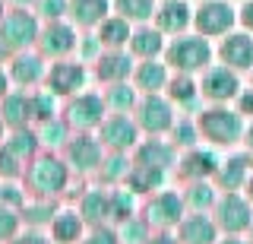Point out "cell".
<instances>
[{
  "mask_svg": "<svg viewBox=\"0 0 253 244\" xmlns=\"http://www.w3.org/2000/svg\"><path fill=\"white\" fill-rule=\"evenodd\" d=\"M130 235V238H142V228L139 225H130V228H124V238Z\"/></svg>",
  "mask_w": 253,
  "mask_h": 244,
  "instance_id": "74e56055",
  "label": "cell"
},
{
  "mask_svg": "<svg viewBox=\"0 0 253 244\" xmlns=\"http://www.w3.org/2000/svg\"><path fill=\"white\" fill-rule=\"evenodd\" d=\"M92 244H111V235H95Z\"/></svg>",
  "mask_w": 253,
  "mask_h": 244,
  "instance_id": "60d3db41",
  "label": "cell"
},
{
  "mask_svg": "<svg viewBox=\"0 0 253 244\" xmlns=\"http://www.w3.org/2000/svg\"><path fill=\"white\" fill-rule=\"evenodd\" d=\"M70 155H73V162L79 168H92V165H98V146L92 143V140H76L73 149H70Z\"/></svg>",
  "mask_w": 253,
  "mask_h": 244,
  "instance_id": "9a60e30c",
  "label": "cell"
},
{
  "mask_svg": "<svg viewBox=\"0 0 253 244\" xmlns=\"http://www.w3.org/2000/svg\"><path fill=\"white\" fill-rule=\"evenodd\" d=\"M221 57L234 67H250L253 64V42L247 35H231L221 45Z\"/></svg>",
  "mask_w": 253,
  "mask_h": 244,
  "instance_id": "277c9868",
  "label": "cell"
},
{
  "mask_svg": "<svg viewBox=\"0 0 253 244\" xmlns=\"http://www.w3.org/2000/svg\"><path fill=\"white\" fill-rule=\"evenodd\" d=\"M13 228H16V219H13L6 209H0V235H10Z\"/></svg>",
  "mask_w": 253,
  "mask_h": 244,
  "instance_id": "836d02e7",
  "label": "cell"
},
{
  "mask_svg": "<svg viewBox=\"0 0 253 244\" xmlns=\"http://www.w3.org/2000/svg\"><path fill=\"white\" fill-rule=\"evenodd\" d=\"M241 178H244V162L241 159L228 162V168L221 171V181H225L228 187H237V184H241Z\"/></svg>",
  "mask_w": 253,
  "mask_h": 244,
  "instance_id": "f1b7e54d",
  "label": "cell"
},
{
  "mask_svg": "<svg viewBox=\"0 0 253 244\" xmlns=\"http://www.w3.org/2000/svg\"><path fill=\"white\" fill-rule=\"evenodd\" d=\"M250 146H253V130H250Z\"/></svg>",
  "mask_w": 253,
  "mask_h": 244,
  "instance_id": "f6af8a7d",
  "label": "cell"
},
{
  "mask_svg": "<svg viewBox=\"0 0 253 244\" xmlns=\"http://www.w3.org/2000/svg\"><path fill=\"white\" fill-rule=\"evenodd\" d=\"M184 241H190V244H212L215 241V228H212V222L206 216H196V219H190V222L184 225Z\"/></svg>",
  "mask_w": 253,
  "mask_h": 244,
  "instance_id": "7c38bea8",
  "label": "cell"
},
{
  "mask_svg": "<svg viewBox=\"0 0 253 244\" xmlns=\"http://www.w3.org/2000/svg\"><path fill=\"white\" fill-rule=\"evenodd\" d=\"M190 196H193L196 206H206V203L212 200V191H209V187H193V194H190Z\"/></svg>",
  "mask_w": 253,
  "mask_h": 244,
  "instance_id": "d6a6232c",
  "label": "cell"
},
{
  "mask_svg": "<svg viewBox=\"0 0 253 244\" xmlns=\"http://www.w3.org/2000/svg\"><path fill=\"white\" fill-rule=\"evenodd\" d=\"M241 108H244V111H253V96H244L241 98Z\"/></svg>",
  "mask_w": 253,
  "mask_h": 244,
  "instance_id": "f35d334b",
  "label": "cell"
},
{
  "mask_svg": "<svg viewBox=\"0 0 253 244\" xmlns=\"http://www.w3.org/2000/svg\"><path fill=\"white\" fill-rule=\"evenodd\" d=\"M117 6L133 19H146L152 13V0H117Z\"/></svg>",
  "mask_w": 253,
  "mask_h": 244,
  "instance_id": "ffe728a7",
  "label": "cell"
},
{
  "mask_svg": "<svg viewBox=\"0 0 253 244\" xmlns=\"http://www.w3.org/2000/svg\"><path fill=\"white\" fill-rule=\"evenodd\" d=\"M149 162H155L158 168H162V165H168V162H171V152H168L165 146L152 143V146H146V149H142V165H149Z\"/></svg>",
  "mask_w": 253,
  "mask_h": 244,
  "instance_id": "d4e9b609",
  "label": "cell"
},
{
  "mask_svg": "<svg viewBox=\"0 0 253 244\" xmlns=\"http://www.w3.org/2000/svg\"><path fill=\"white\" fill-rule=\"evenodd\" d=\"M244 22L253 26V3H247V10H244Z\"/></svg>",
  "mask_w": 253,
  "mask_h": 244,
  "instance_id": "ab89813d",
  "label": "cell"
},
{
  "mask_svg": "<svg viewBox=\"0 0 253 244\" xmlns=\"http://www.w3.org/2000/svg\"><path fill=\"white\" fill-rule=\"evenodd\" d=\"M168 57H171L174 67L193 70V67H203L206 60H209V45L200 42V38H184V42H177V45L168 51Z\"/></svg>",
  "mask_w": 253,
  "mask_h": 244,
  "instance_id": "6da1fadb",
  "label": "cell"
},
{
  "mask_svg": "<svg viewBox=\"0 0 253 244\" xmlns=\"http://www.w3.org/2000/svg\"><path fill=\"white\" fill-rule=\"evenodd\" d=\"M152 244H177V241H171V238H158V241H152Z\"/></svg>",
  "mask_w": 253,
  "mask_h": 244,
  "instance_id": "7bdbcfd3",
  "label": "cell"
},
{
  "mask_svg": "<svg viewBox=\"0 0 253 244\" xmlns=\"http://www.w3.org/2000/svg\"><path fill=\"white\" fill-rule=\"evenodd\" d=\"M139 83L146 86V89H155V86L165 83V70L158 67V64H146V67L139 70Z\"/></svg>",
  "mask_w": 253,
  "mask_h": 244,
  "instance_id": "cb8c5ba5",
  "label": "cell"
},
{
  "mask_svg": "<svg viewBox=\"0 0 253 244\" xmlns=\"http://www.w3.org/2000/svg\"><path fill=\"white\" fill-rule=\"evenodd\" d=\"M228 244H244V241H228Z\"/></svg>",
  "mask_w": 253,
  "mask_h": 244,
  "instance_id": "bcb514c9",
  "label": "cell"
},
{
  "mask_svg": "<svg viewBox=\"0 0 253 244\" xmlns=\"http://www.w3.org/2000/svg\"><path fill=\"white\" fill-rule=\"evenodd\" d=\"M133 48L149 57V54H155L158 48H162V38H158V32H139L136 38H133Z\"/></svg>",
  "mask_w": 253,
  "mask_h": 244,
  "instance_id": "44dd1931",
  "label": "cell"
},
{
  "mask_svg": "<svg viewBox=\"0 0 253 244\" xmlns=\"http://www.w3.org/2000/svg\"><path fill=\"white\" fill-rule=\"evenodd\" d=\"M101 38L111 45H121L124 38H126V22L121 19H114V22H105V29H101Z\"/></svg>",
  "mask_w": 253,
  "mask_h": 244,
  "instance_id": "484cf974",
  "label": "cell"
},
{
  "mask_svg": "<svg viewBox=\"0 0 253 244\" xmlns=\"http://www.w3.org/2000/svg\"><path fill=\"white\" fill-rule=\"evenodd\" d=\"M177 137H180V143H190V140H193V130H190V127H177Z\"/></svg>",
  "mask_w": 253,
  "mask_h": 244,
  "instance_id": "8d00e7d4",
  "label": "cell"
},
{
  "mask_svg": "<svg viewBox=\"0 0 253 244\" xmlns=\"http://www.w3.org/2000/svg\"><path fill=\"white\" fill-rule=\"evenodd\" d=\"M126 70H130V60L121 57V54H111V57L101 60V67H98V73H101V80H117V76H124Z\"/></svg>",
  "mask_w": 253,
  "mask_h": 244,
  "instance_id": "d6986e66",
  "label": "cell"
},
{
  "mask_svg": "<svg viewBox=\"0 0 253 244\" xmlns=\"http://www.w3.org/2000/svg\"><path fill=\"white\" fill-rule=\"evenodd\" d=\"M250 194H253V191H250Z\"/></svg>",
  "mask_w": 253,
  "mask_h": 244,
  "instance_id": "7dc6e473",
  "label": "cell"
},
{
  "mask_svg": "<svg viewBox=\"0 0 253 244\" xmlns=\"http://www.w3.org/2000/svg\"><path fill=\"white\" fill-rule=\"evenodd\" d=\"M221 225L228 228V232H241V228L250 225V209L244 200H237V196H228L225 203H221Z\"/></svg>",
  "mask_w": 253,
  "mask_h": 244,
  "instance_id": "8992f818",
  "label": "cell"
},
{
  "mask_svg": "<svg viewBox=\"0 0 253 244\" xmlns=\"http://www.w3.org/2000/svg\"><path fill=\"white\" fill-rule=\"evenodd\" d=\"M54 235H57L60 241H73L76 235H79V222H76V216H63L54 222Z\"/></svg>",
  "mask_w": 253,
  "mask_h": 244,
  "instance_id": "7402d4cb",
  "label": "cell"
},
{
  "mask_svg": "<svg viewBox=\"0 0 253 244\" xmlns=\"http://www.w3.org/2000/svg\"><path fill=\"white\" fill-rule=\"evenodd\" d=\"M158 19H162V29H171V32H177V29H184L187 26V6L184 3H168V6H165V10H162V16H158Z\"/></svg>",
  "mask_w": 253,
  "mask_h": 244,
  "instance_id": "e0dca14e",
  "label": "cell"
},
{
  "mask_svg": "<svg viewBox=\"0 0 253 244\" xmlns=\"http://www.w3.org/2000/svg\"><path fill=\"white\" fill-rule=\"evenodd\" d=\"M206 96H212V98H228V96H234V89H237V80L228 70H212L209 76H206Z\"/></svg>",
  "mask_w": 253,
  "mask_h": 244,
  "instance_id": "ba28073f",
  "label": "cell"
},
{
  "mask_svg": "<svg viewBox=\"0 0 253 244\" xmlns=\"http://www.w3.org/2000/svg\"><path fill=\"white\" fill-rule=\"evenodd\" d=\"M130 101H133L130 92H124V89H117V92H114V105H121V108H124V105H130Z\"/></svg>",
  "mask_w": 253,
  "mask_h": 244,
  "instance_id": "d590c367",
  "label": "cell"
},
{
  "mask_svg": "<svg viewBox=\"0 0 253 244\" xmlns=\"http://www.w3.org/2000/svg\"><path fill=\"white\" fill-rule=\"evenodd\" d=\"M83 209H85V216H89V219H101L108 212V200L101 194H92V196H85V206Z\"/></svg>",
  "mask_w": 253,
  "mask_h": 244,
  "instance_id": "4316f807",
  "label": "cell"
},
{
  "mask_svg": "<svg viewBox=\"0 0 253 244\" xmlns=\"http://www.w3.org/2000/svg\"><path fill=\"white\" fill-rule=\"evenodd\" d=\"M177 216H180V200L174 194H165V196H158V200L152 203V209H149V219L158 225H168V222H177Z\"/></svg>",
  "mask_w": 253,
  "mask_h": 244,
  "instance_id": "9c48e42d",
  "label": "cell"
},
{
  "mask_svg": "<svg viewBox=\"0 0 253 244\" xmlns=\"http://www.w3.org/2000/svg\"><path fill=\"white\" fill-rule=\"evenodd\" d=\"M231 10H228L225 3H206L200 10V16H196V26L203 29V32H225L228 26H231Z\"/></svg>",
  "mask_w": 253,
  "mask_h": 244,
  "instance_id": "3957f363",
  "label": "cell"
},
{
  "mask_svg": "<svg viewBox=\"0 0 253 244\" xmlns=\"http://www.w3.org/2000/svg\"><path fill=\"white\" fill-rule=\"evenodd\" d=\"M70 121L79 124V127H92V124L101 121V101L95 96H85L73 101V108H70Z\"/></svg>",
  "mask_w": 253,
  "mask_h": 244,
  "instance_id": "52a82bcc",
  "label": "cell"
},
{
  "mask_svg": "<svg viewBox=\"0 0 253 244\" xmlns=\"http://www.w3.org/2000/svg\"><path fill=\"white\" fill-rule=\"evenodd\" d=\"M203 133L215 143H234V137L241 133V121L228 111H209L203 117Z\"/></svg>",
  "mask_w": 253,
  "mask_h": 244,
  "instance_id": "7a4b0ae2",
  "label": "cell"
},
{
  "mask_svg": "<svg viewBox=\"0 0 253 244\" xmlns=\"http://www.w3.org/2000/svg\"><path fill=\"white\" fill-rule=\"evenodd\" d=\"M79 83H83V70L73 67V64H57L51 70V86L57 92H70V89H76Z\"/></svg>",
  "mask_w": 253,
  "mask_h": 244,
  "instance_id": "8fae6325",
  "label": "cell"
},
{
  "mask_svg": "<svg viewBox=\"0 0 253 244\" xmlns=\"http://www.w3.org/2000/svg\"><path fill=\"white\" fill-rule=\"evenodd\" d=\"M142 124H146L149 130H165L171 124V111H168V105L165 101H158V98H149L146 105H142Z\"/></svg>",
  "mask_w": 253,
  "mask_h": 244,
  "instance_id": "30bf717a",
  "label": "cell"
},
{
  "mask_svg": "<svg viewBox=\"0 0 253 244\" xmlns=\"http://www.w3.org/2000/svg\"><path fill=\"white\" fill-rule=\"evenodd\" d=\"M0 92H3V73H0Z\"/></svg>",
  "mask_w": 253,
  "mask_h": 244,
  "instance_id": "ee69618b",
  "label": "cell"
},
{
  "mask_svg": "<svg viewBox=\"0 0 253 244\" xmlns=\"http://www.w3.org/2000/svg\"><path fill=\"white\" fill-rule=\"evenodd\" d=\"M215 165H212V155L209 152H193L187 159V175H206V171H212Z\"/></svg>",
  "mask_w": 253,
  "mask_h": 244,
  "instance_id": "603a6c76",
  "label": "cell"
},
{
  "mask_svg": "<svg viewBox=\"0 0 253 244\" xmlns=\"http://www.w3.org/2000/svg\"><path fill=\"white\" fill-rule=\"evenodd\" d=\"M44 48L51 51V54L70 51V48H73V32H70V29H63V26H54L51 32H47V38H44Z\"/></svg>",
  "mask_w": 253,
  "mask_h": 244,
  "instance_id": "ac0fdd59",
  "label": "cell"
},
{
  "mask_svg": "<svg viewBox=\"0 0 253 244\" xmlns=\"http://www.w3.org/2000/svg\"><path fill=\"white\" fill-rule=\"evenodd\" d=\"M60 10H63V0H44V13L47 16H57Z\"/></svg>",
  "mask_w": 253,
  "mask_h": 244,
  "instance_id": "e575fe53",
  "label": "cell"
},
{
  "mask_svg": "<svg viewBox=\"0 0 253 244\" xmlns=\"http://www.w3.org/2000/svg\"><path fill=\"white\" fill-rule=\"evenodd\" d=\"M63 181H67V171L54 159H44V162L35 165V187L38 191H60Z\"/></svg>",
  "mask_w": 253,
  "mask_h": 244,
  "instance_id": "5b68a950",
  "label": "cell"
},
{
  "mask_svg": "<svg viewBox=\"0 0 253 244\" xmlns=\"http://www.w3.org/2000/svg\"><path fill=\"white\" fill-rule=\"evenodd\" d=\"M73 10H76V19L89 26V22L101 19V13L108 10V3L105 0H73Z\"/></svg>",
  "mask_w": 253,
  "mask_h": 244,
  "instance_id": "2e32d148",
  "label": "cell"
},
{
  "mask_svg": "<svg viewBox=\"0 0 253 244\" xmlns=\"http://www.w3.org/2000/svg\"><path fill=\"white\" fill-rule=\"evenodd\" d=\"M6 38H10V42H32V38H35V22H32L26 13L13 16L6 22Z\"/></svg>",
  "mask_w": 253,
  "mask_h": 244,
  "instance_id": "5bb4252c",
  "label": "cell"
},
{
  "mask_svg": "<svg viewBox=\"0 0 253 244\" xmlns=\"http://www.w3.org/2000/svg\"><path fill=\"white\" fill-rule=\"evenodd\" d=\"M171 92H174L177 98H190V96H193V83H190V80H177Z\"/></svg>",
  "mask_w": 253,
  "mask_h": 244,
  "instance_id": "1f68e13d",
  "label": "cell"
},
{
  "mask_svg": "<svg viewBox=\"0 0 253 244\" xmlns=\"http://www.w3.org/2000/svg\"><path fill=\"white\" fill-rule=\"evenodd\" d=\"M19 244H44V241H42V238H22Z\"/></svg>",
  "mask_w": 253,
  "mask_h": 244,
  "instance_id": "b9f144b4",
  "label": "cell"
},
{
  "mask_svg": "<svg viewBox=\"0 0 253 244\" xmlns=\"http://www.w3.org/2000/svg\"><path fill=\"white\" fill-rule=\"evenodd\" d=\"M38 73H42V67H38V60H32V57L16 64V80H19V83H32Z\"/></svg>",
  "mask_w": 253,
  "mask_h": 244,
  "instance_id": "83f0119b",
  "label": "cell"
},
{
  "mask_svg": "<svg viewBox=\"0 0 253 244\" xmlns=\"http://www.w3.org/2000/svg\"><path fill=\"white\" fill-rule=\"evenodd\" d=\"M105 140H108L111 146H130L133 140H136V130H133L124 117H117V121L105 124Z\"/></svg>",
  "mask_w": 253,
  "mask_h": 244,
  "instance_id": "4fadbf2b",
  "label": "cell"
},
{
  "mask_svg": "<svg viewBox=\"0 0 253 244\" xmlns=\"http://www.w3.org/2000/svg\"><path fill=\"white\" fill-rule=\"evenodd\" d=\"M6 114H10V121H26L29 117V101L26 98H10V105H6Z\"/></svg>",
  "mask_w": 253,
  "mask_h": 244,
  "instance_id": "f546056e",
  "label": "cell"
},
{
  "mask_svg": "<svg viewBox=\"0 0 253 244\" xmlns=\"http://www.w3.org/2000/svg\"><path fill=\"white\" fill-rule=\"evenodd\" d=\"M149 184H158V171H136V175H133V187H136V191H142V187H149Z\"/></svg>",
  "mask_w": 253,
  "mask_h": 244,
  "instance_id": "4dcf8cb0",
  "label": "cell"
}]
</instances>
